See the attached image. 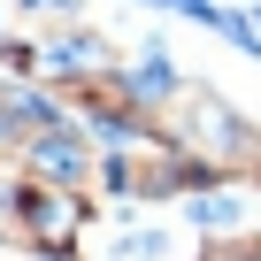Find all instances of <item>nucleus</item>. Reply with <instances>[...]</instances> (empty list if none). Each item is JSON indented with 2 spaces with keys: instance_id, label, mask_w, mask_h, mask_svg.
Returning <instances> with one entry per match:
<instances>
[{
  "instance_id": "nucleus-1",
  "label": "nucleus",
  "mask_w": 261,
  "mask_h": 261,
  "mask_svg": "<svg viewBox=\"0 0 261 261\" xmlns=\"http://www.w3.org/2000/svg\"><path fill=\"white\" fill-rule=\"evenodd\" d=\"M23 8H31V16H62V23H77L85 0H23Z\"/></svg>"
}]
</instances>
